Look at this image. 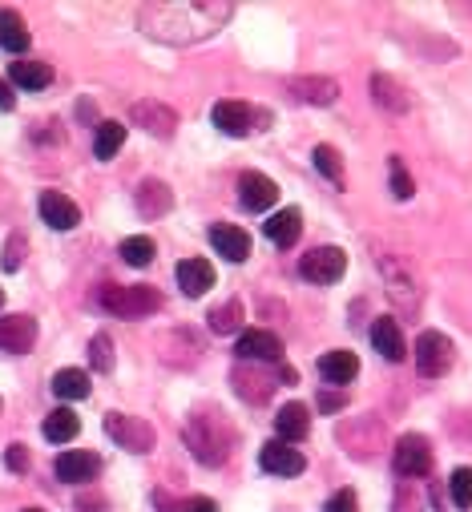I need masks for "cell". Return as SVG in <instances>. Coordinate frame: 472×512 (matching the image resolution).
I'll return each instance as SVG.
<instances>
[{
    "label": "cell",
    "instance_id": "6da1fadb",
    "mask_svg": "<svg viewBox=\"0 0 472 512\" xmlns=\"http://www.w3.org/2000/svg\"><path fill=\"white\" fill-rule=\"evenodd\" d=\"M234 17V5L218 0H154L138 9V29L162 45H198Z\"/></svg>",
    "mask_w": 472,
    "mask_h": 512
},
{
    "label": "cell",
    "instance_id": "7a4b0ae2",
    "mask_svg": "<svg viewBox=\"0 0 472 512\" xmlns=\"http://www.w3.org/2000/svg\"><path fill=\"white\" fill-rule=\"evenodd\" d=\"M182 440H186V448H190L206 468H218V464L230 460L234 428H230L222 416H214V412H194V416L186 420V428H182Z\"/></svg>",
    "mask_w": 472,
    "mask_h": 512
},
{
    "label": "cell",
    "instance_id": "3957f363",
    "mask_svg": "<svg viewBox=\"0 0 472 512\" xmlns=\"http://www.w3.org/2000/svg\"><path fill=\"white\" fill-rule=\"evenodd\" d=\"M97 303L117 315V319H146L162 307V295L154 287H117V283H105L97 291Z\"/></svg>",
    "mask_w": 472,
    "mask_h": 512
},
{
    "label": "cell",
    "instance_id": "277c9868",
    "mask_svg": "<svg viewBox=\"0 0 472 512\" xmlns=\"http://www.w3.org/2000/svg\"><path fill=\"white\" fill-rule=\"evenodd\" d=\"M105 432H109V440L117 444V448H126V452H134V456H146L150 448H154V428L142 420V416H126V412H109L105 416Z\"/></svg>",
    "mask_w": 472,
    "mask_h": 512
},
{
    "label": "cell",
    "instance_id": "5b68a950",
    "mask_svg": "<svg viewBox=\"0 0 472 512\" xmlns=\"http://www.w3.org/2000/svg\"><path fill=\"white\" fill-rule=\"evenodd\" d=\"M343 271H347V254H343L339 246H315V250H307L303 259H299V275H303L307 283H315V287L339 283Z\"/></svg>",
    "mask_w": 472,
    "mask_h": 512
},
{
    "label": "cell",
    "instance_id": "8992f818",
    "mask_svg": "<svg viewBox=\"0 0 472 512\" xmlns=\"http://www.w3.org/2000/svg\"><path fill=\"white\" fill-rule=\"evenodd\" d=\"M452 359H456V347H452L448 335H440V331H424V335L416 339V371H420L424 379H440V375H448Z\"/></svg>",
    "mask_w": 472,
    "mask_h": 512
},
{
    "label": "cell",
    "instance_id": "52a82bcc",
    "mask_svg": "<svg viewBox=\"0 0 472 512\" xmlns=\"http://www.w3.org/2000/svg\"><path fill=\"white\" fill-rule=\"evenodd\" d=\"M339 444H343L351 456L368 460V456H376V452L384 448V424H380L376 416H356L351 424H339Z\"/></svg>",
    "mask_w": 472,
    "mask_h": 512
},
{
    "label": "cell",
    "instance_id": "ba28073f",
    "mask_svg": "<svg viewBox=\"0 0 472 512\" xmlns=\"http://www.w3.org/2000/svg\"><path fill=\"white\" fill-rule=\"evenodd\" d=\"M376 267H380V275H384V283H388V295L396 299V307H404L408 315L420 307V291H416V279L392 259V254H384V250H376Z\"/></svg>",
    "mask_w": 472,
    "mask_h": 512
},
{
    "label": "cell",
    "instance_id": "9c48e42d",
    "mask_svg": "<svg viewBox=\"0 0 472 512\" xmlns=\"http://www.w3.org/2000/svg\"><path fill=\"white\" fill-rule=\"evenodd\" d=\"M392 464H396V472H400L404 480L428 476V472H432V444H428L424 436L408 432V436L396 440V456H392Z\"/></svg>",
    "mask_w": 472,
    "mask_h": 512
},
{
    "label": "cell",
    "instance_id": "30bf717a",
    "mask_svg": "<svg viewBox=\"0 0 472 512\" xmlns=\"http://www.w3.org/2000/svg\"><path fill=\"white\" fill-rule=\"evenodd\" d=\"M130 121L142 125L150 138H174V130H178V113L170 105H162V101H138L130 109Z\"/></svg>",
    "mask_w": 472,
    "mask_h": 512
},
{
    "label": "cell",
    "instance_id": "8fae6325",
    "mask_svg": "<svg viewBox=\"0 0 472 512\" xmlns=\"http://www.w3.org/2000/svg\"><path fill=\"white\" fill-rule=\"evenodd\" d=\"M234 351H239L243 363H279L283 359V339L275 331H247Z\"/></svg>",
    "mask_w": 472,
    "mask_h": 512
},
{
    "label": "cell",
    "instance_id": "7c38bea8",
    "mask_svg": "<svg viewBox=\"0 0 472 512\" xmlns=\"http://www.w3.org/2000/svg\"><path fill=\"white\" fill-rule=\"evenodd\" d=\"M287 93L303 105H335L339 101V81H331V77H291Z\"/></svg>",
    "mask_w": 472,
    "mask_h": 512
},
{
    "label": "cell",
    "instance_id": "4fadbf2b",
    "mask_svg": "<svg viewBox=\"0 0 472 512\" xmlns=\"http://www.w3.org/2000/svg\"><path fill=\"white\" fill-rule=\"evenodd\" d=\"M33 343H37V319H29V315H5L0 319V351L25 355Z\"/></svg>",
    "mask_w": 472,
    "mask_h": 512
},
{
    "label": "cell",
    "instance_id": "5bb4252c",
    "mask_svg": "<svg viewBox=\"0 0 472 512\" xmlns=\"http://www.w3.org/2000/svg\"><path fill=\"white\" fill-rule=\"evenodd\" d=\"M210 117H214V125H218L226 138H247L251 125H255V113H251V105H243V101H218Z\"/></svg>",
    "mask_w": 472,
    "mask_h": 512
},
{
    "label": "cell",
    "instance_id": "9a60e30c",
    "mask_svg": "<svg viewBox=\"0 0 472 512\" xmlns=\"http://www.w3.org/2000/svg\"><path fill=\"white\" fill-rule=\"evenodd\" d=\"M259 468L271 472V476H299V472L307 468V460H303L295 448H287L283 440H271V444H263V452H259Z\"/></svg>",
    "mask_w": 472,
    "mask_h": 512
},
{
    "label": "cell",
    "instance_id": "2e32d148",
    "mask_svg": "<svg viewBox=\"0 0 472 512\" xmlns=\"http://www.w3.org/2000/svg\"><path fill=\"white\" fill-rule=\"evenodd\" d=\"M41 218H45V226H53V230H73V226L81 222V210H77V202L65 198L61 190H45V194H41Z\"/></svg>",
    "mask_w": 472,
    "mask_h": 512
},
{
    "label": "cell",
    "instance_id": "e0dca14e",
    "mask_svg": "<svg viewBox=\"0 0 472 512\" xmlns=\"http://www.w3.org/2000/svg\"><path fill=\"white\" fill-rule=\"evenodd\" d=\"M234 392H239L247 404H267L271 400V392H275V379L267 375V371H251V367H234Z\"/></svg>",
    "mask_w": 472,
    "mask_h": 512
},
{
    "label": "cell",
    "instance_id": "ac0fdd59",
    "mask_svg": "<svg viewBox=\"0 0 472 512\" xmlns=\"http://www.w3.org/2000/svg\"><path fill=\"white\" fill-rule=\"evenodd\" d=\"M239 198H243V206H247V210L263 214V210H271V206H275L279 186H275L267 174H243V178H239Z\"/></svg>",
    "mask_w": 472,
    "mask_h": 512
},
{
    "label": "cell",
    "instance_id": "d6986e66",
    "mask_svg": "<svg viewBox=\"0 0 472 512\" xmlns=\"http://www.w3.org/2000/svg\"><path fill=\"white\" fill-rule=\"evenodd\" d=\"M178 287L186 299H202L214 287V267L206 259H182L178 263Z\"/></svg>",
    "mask_w": 472,
    "mask_h": 512
},
{
    "label": "cell",
    "instance_id": "ffe728a7",
    "mask_svg": "<svg viewBox=\"0 0 472 512\" xmlns=\"http://www.w3.org/2000/svg\"><path fill=\"white\" fill-rule=\"evenodd\" d=\"M210 246L222 254L226 263H243L251 254V234L239 230V226H214L210 230Z\"/></svg>",
    "mask_w": 472,
    "mask_h": 512
},
{
    "label": "cell",
    "instance_id": "44dd1931",
    "mask_svg": "<svg viewBox=\"0 0 472 512\" xmlns=\"http://www.w3.org/2000/svg\"><path fill=\"white\" fill-rule=\"evenodd\" d=\"M134 198H138V214H142V218H162V214H170V206H174L170 186L158 182V178H146V182L134 190Z\"/></svg>",
    "mask_w": 472,
    "mask_h": 512
},
{
    "label": "cell",
    "instance_id": "7402d4cb",
    "mask_svg": "<svg viewBox=\"0 0 472 512\" xmlns=\"http://www.w3.org/2000/svg\"><path fill=\"white\" fill-rule=\"evenodd\" d=\"M372 347H376L388 363H400V359L408 355V347H404V331H400V323L388 319V315L372 323Z\"/></svg>",
    "mask_w": 472,
    "mask_h": 512
},
{
    "label": "cell",
    "instance_id": "603a6c76",
    "mask_svg": "<svg viewBox=\"0 0 472 512\" xmlns=\"http://www.w3.org/2000/svg\"><path fill=\"white\" fill-rule=\"evenodd\" d=\"M319 375L331 383V388H343V383H351V379L360 375L356 351H327V355L319 359Z\"/></svg>",
    "mask_w": 472,
    "mask_h": 512
},
{
    "label": "cell",
    "instance_id": "cb8c5ba5",
    "mask_svg": "<svg viewBox=\"0 0 472 512\" xmlns=\"http://www.w3.org/2000/svg\"><path fill=\"white\" fill-rule=\"evenodd\" d=\"M263 230H267V238L275 242V246H295L299 242V234H303V214L295 210V206H287V210H279V214H271L267 222H263Z\"/></svg>",
    "mask_w": 472,
    "mask_h": 512
},
{
    "label": "cell",
    "instance_id": "d4e9b609",
    "mask_svg": "<svg viewBox=\"0 0 472 512\" xmlns=\"http://www.w3.org/2000/svg\"><path fill=\"white\" fill-rule=\"evenodd\" d=\"M97 472H101V460L93 452H65V456H57V476L65 484H85Z\"/></svg>",
    "mask_w": 472,
    "mask_h": 512
},
{
    "label": "cell",
    "instance_id": "484cf974",
    "mask_svg": "<svg viewBox=\"0 0 472 512\" xmlns=\"http://www.w3.org/2000/svg\"><path fill=\"white\" fill-rule=\"evenodd\" d=\"M372 97H376V105L388 109V113H408V109H412V97H408L404 85H400L396 77H388V73H376V77H372Z\"/></svg>",
    "mask_w": 472,
    "mask_h": 512
},
{
    "label": "cell",
    "instance_id": "4316f807",
    "mask_svg": "<svg viewBox=\"0 0 472 512\" xmlns=\"http://www.w3.org/2000/svg\"><path fill=\"white\" fill-rule=\"evenodd\" d=\"M275 432H279L283 444L303 440V436L311 432V416H307V408H303V404H287V408H279V416H275Z\"/></svg>",
    "mask_w": 472,
    "mask_h": 512
},
{
    "label": "cell",
    "instance_id": "83f0119b",
    "mask_svg": "<svg viewBox=\"0 0 472 512\" xmlns=\"http://www.w3.org/2000/svg\"><path fill=\"white\" fill-rule=\"evenodd\" d=\"M9 77H13V85H21V89H29V93H37V89L53 85V69H49V65H41V61H13Z\"/></svg>",
    "mask_w": 472,
    "mask_h": 512
},
{
    "label": "cell",
    "instance_id": "f1b7e54d",
    "mask_svg": "<svg viewBox=\"0 0 472 512\" xmlns=\"http://www.w3.org/2000/svg\"><path fill=\"white\" fill-rule=\"evenodd\" d=\"M45 440L49 444H69L77 432H81V420H77V412H69V408H57V412H49L45 416Z\"/></svg>",
    "mask_w": 472,
    "mask_h": 512
},
{
    "label": "cell",
    "instance_id": "f546056e",
    "mask_svg": "<svg viewBox=\"0 0 472 512\" xmlns=\"http://www.w3.org/2000/svg\"><path fill=\"white\" fill-rule=\"evenodd\" d=\"M122 142H126V125L122 121H101L97 125V138H93V154L101 162H109L117 150H122Z\"/></svg>",
    "mask_w": 472,
    "mask_h": 512
},
{
    "label": "cell",
    "instance_id": "4dcf8cb0",
    "mask_svg": "<svg viewBox=\"0 0 472 512\" xmlns=\"http://www.w3.org/2000/svg\"><path fill=\"white\" fill-rule=\"evenodd\" d=\"M53 392H57V400H85L89 396V375L77 371V367H65V371L53 375Z\"/></svg>",
    "mask_w": 472,
    "mask_h": 512
},
{
    "label": "cell",
    "instance_id": "1f68e13d",
    "mask_svg": "<svg viewBox=\"0 0 472 512\" xmlns=\"http://www.w3.org/2000/svg\"><path fill=\"white\" fill-rule=\"evenodd\" d=\"M0 49H9V53H25L29 49V29L17 13H0Z\"/></svg>",
    "mask_w": 472,
    "mask_h": 512
},
{
    "label": "cell",
    "instance_id": "d6a6232c",
    "mask_svg": "<svg viewBox=\"0 0 472 512\" xmlns=\"http://www.w3.org/2000/svg\"><path fill=\"white\" fill-rule=\"evenodd\" d=\"M243 327V303L239 299H226L222 307L210 311V331L214 335H230V331H239Z\"/></svg>",
    "mask_w": 472,
    "mask_h": 512
},
{
    "label": "cell",
    "instance_id": "836d02e7",
    "mask_svg": "<svg viewBox=\"0 0 472 512\" xmlns=\"http://www.w3.org/2000/svg\"><path fill=\"white\" fill-rule=\"evenodd\" d=\"M122 259H126L130 267H150V263H154V242H150L146 234L126 238V242H122Z\"/></svg>",
    "mask_w": 472,
    "mask_h": 512
},
{
    "label": "cell",
    "instance_id": "e575fe53",
    "mask_svg": "<svg viewBox=\"0 0 472 512\" xmlns=\"http://www.w3.org/2000/svg\"><path fill=\"white\" fill-rule=\"evenodd\" d=\"M315 170L327 178V182H335V186H343V158H339V150H331V146H315Z\"/></svg>",
    "mask_w": 472,
    "mask_h": 512
},
{
    "label": "cell",
    "instance_id": "d590c367",
    "mask_svg": "<svg viewBox=\"0 0 472 512\" xmlns=\"http://www.w3.org/2000/svg\"><path fill=\"white\" fill-rule=\"evenodd\" d=\"M89 363H93V371H101V375L113 371V339H109V335H93V339H89Z\"/></svg>",
    "mask_w": 472,
    "mask_h": 512
},
{
    "label": "cell",
    "instance_id": "8d00e7d4",
    "mask_svg": "<svg viewBox=\"0 0 472 512\" xmlns=\"http://www.w3.org/2000/svg\"><path fill=\"white\" fill-rule=\"evenodd\" d=\"M448 492H452L456 508H472V468H456L448 476Z\"/></svg>",
    "mask_w": 472,
    "mask_h": 512
},
{
    "label": "cell",
    "instance_id": "74e56055",
    "mask_svg": "<svg viewBox=\"0 0 472 512\" xmlns=\"http://www.w3.org/2000/svg\"><path fill=\"white\" fill-rule=\"evenodd\" d=\"M388 174H392V194H396L400 202H408V198L416 194V182L408 178V170H404V162H400V158H392V162H388Z\"/></svg>",
    "mask_w": 472,
    "mask_h": 512
},
{
    "label": "cell",
    "instance_id": "f35d334b",
    "mask_svg": "<svg viewBox=\"0 0 472 512\" xmlns=\"http://www.w3.org/2000/svg\"><path fill=\"white\" fill-rule=\"evenodd\" d=\"M21 263H25V234H9V242H5V259H0V267L13 275V271H21Z\"/></svg>",
    "mask_w": 472,
    "mask_h": 512
},
{
    "label": "cell",
    "instance_id": "ab89813d",
    "mask_svg": "<svg viewBox=\"0 0 472 512\" xmlns=\"http://www.w3.org/2000/svg\"><path fill=\"white\" fill-rule=\"evenodd\" d=\"M396 512H420L424 504H420V492H416V484L412 480H400V488H396V504H392Z\"/></svg>",
    "mask_w": 472,
    "mask_h": 512
},
{
    "label": "cell",
    "instance_id": "60d3db41",
    "mask_svg": "<svg viewBox=\"0 0 472 512\" xmlns=\"http://www.w3.org/2000/svg\"><path fill=\"white\" fill-rule=\"evenodd\" d=\"M323 512H360V500H356V492H351V488H339V492L327 500Z\"/></svg>",
    "mask_w": 472,
    "mask_h": 512
},
{
    "label": "cell",
    "instance_id": "b9f144b4",
    "mask_svg": "<svg viewBox=\"0 0 472 512\" xmlns=\"http://www.w3.org/2000/svg\"><path fill=\"white\" fill-rule=\"evenodd\" d=\"M5 464H9V472H25L29 468V448L25 444H13L9 456H5Z\"/></svg>",
    "mask_w": 472,
    "mask_h": 512
},
{
    "label": "cell",
    "instance_id": "7bdbcfd3",
    "mask_svg": "<svg viewBox=\"0 0 472 512\" xmlns=\"http://www.w3.org/2000/svg\"><path fill=\"white\" fill-rule=\"evenodd\" d=\"M339 408H343V396H335V392L319 396V412H339Z\"/></svg>",
    "mask_w": 472,
    "mask_h": 512
},
{
    "label": "cell",
    "instance_id": "ee69618b",
    "mask_svg": "<svg viewBox=\"0 0 472 512\" xmlns=\"http://www.w3.org/2000/svg\"><path fill=\"white\" fill-rule=\"evenodd\" d=\"M77 512H105V500L101 496H81L77 500Z\"/></svg>",
    "mask_w": 472,
    "mask_h": 512
},
{
    "label": "cell",
    "instance_id": "f6af8a7d",
    "mask_svg": "<svg viewBox=\"0 0 472 512\" xmlns=\"http://www.w3.org/2000/svg\"><path fill=\"white\" fill-rule=\"evenodd\" d=\"M182 512H218V504H214V500H206V496H202V500H190V504H186V508H182Z\"/></svg>",
    "mask_w": 472,
    "mask_h": 512
},
{
    "label": "cell",
    "instance_id": "bcb514c9",
    "mask_svg": "<svg viewBox=\"0 0 472 512\" xmlns=\"http://www.w3.org/2000/svg\"><path fill=\"white\" fill-rule=\"evenodd\" d=\"M13 105H17V97H13V89H9V81H0V109H5V113H9Z\"/></svg>",
    "mask_w": 472,
    "mask_h": 512
},
{
    "label": "cell",
    "instance_id": "7dc6e473",
    "mask_svg": "<svg viewBox=\"0 0 472 512\" xmlns=\"http://www.w3.org/2000/svg\"><path fill=\"white\" fill-rule=\"evenodd\" d=\"M25 512H45V508H25Z\"/></svg>",
    "mask_w": 472,
    "mask_h": 512
},
{
    "label": "cell",
    "instance_id": "c3c4849f",
    "mask_svg": "<svg viewBox=\"0 0 472 512\" xmlns=\"http://www.w3.org/2000/svg\"><path fill=\"white\" fill-rule=\"evenodd\" d=\"M0 303H5V291H0Z\"/></svg>",
    "mask_w": 472,
    "mask_h": 512
}]
</instances>
